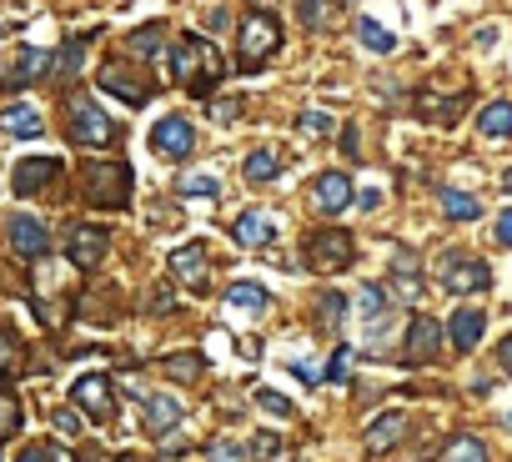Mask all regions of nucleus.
<instances>
[{
  "mask_svg": "<svg viewBox=\"0 0 512 462\" xmlns=\"http://www.w3.org/2000/svg\"><path fill=\"white\" fill-rule=\"evenodd\" d=\"M171 76L201 101V96H211V91L221 86L226 61H221V51H216L206 36H181L176 51H171Z\"/></svg>",
  "mask_w": 512,
  "mask_h": 462,
  "instance_id": "f257e3e1",
  "label": "nucleus"
},
{
  "mask_svg": "<svg viewBox=\"0 0 512 462\" xmlns=\"http://www.w3.org/2000/svg\"><path fill=\"white\" fill-rule=\"evenodd\" d=\"M282 51V21L272 11H246L241 26H236V66L241 71H262L272 56Z\"/></svg>",
  "mask_w": 512,
  "mask_h": 462,
  "instance_id": "f03ea898",
  "label": "nucleus"
},
{
  "mask_svg": "<svg viewBox=\"0 0 512 462\" xmlns=\"http://www.w3.org/2000/svg\"><path fill=\"white\" fill-rule=\"evenodd\" d=\"M357 262V237L347 226H317L312 237H307V267L312 272H327V277H337V272H347Z\"/></svg>",
  "mask_w": 512,
  "mask_h": 462,
  "instance_id": "7ed1b4c3",
  "label": "nucleus"
},
{
  "mask_svg": "<svg viewBox=\"0 0 512 462\" xmlns=\"http://www.w3.org/2000/svg\"><path fill=\"white\" fill-rule=\"evenodd\" d=\"M86 181V201L106 206V211H126L131 206V166L126 161H91L81 171Z\"/></svg>",
  "mask_w": 512,
  "mask_h": 462,
  "instance_id": "20e7f679",
  "label": "nucleus"
},
{
  "mask_svg": "<svg viewBox=\"0 0 512 462\" xmlns=\"http://www.w3.org/2000/svg\"><path fill=\"white\" fill-rule=\"evenodd\" d=\"M71 141L86 151H106V146H116V121L91 96H76L71 101Z\"/></svg>",
  "mask_w": 512,
  "mask_h": 462,
  "instance_id": "39448f33",
  "label": "nucleus"
},
{
  "mask_svg": "<svg viewBox=\"0 0 512 462\" xmlns=\"http://www.w3.org/2000/svg\"><path fill=\"white\" fill-rule=\"evenodd\" d=\"M71 402L91 417V422H111L116 417V392H111V377L106 372H86L71 382Z\"/></svg>",
  "mask_w": 512,
  "mask_h": 462,
  "instance_id": "423d86ee",
  "label": "nucleus"
},
{
  "mask_svg": "<svg viewBox=\"0 0 512 462\" xmlns=\"http://www.w3.org/2000/svg\"><path fill=\"white\" fill-rule=\"evenodd\" d=\"M437 282H442L452 297H472V292H487V287H492V267L477 262V257H447L442 272H437Z\"/></svg>",
  "mask_w": 512,
  "mask_h": 462,
  "instance_id": "0eeeda50",
  "label": "nucleus"
},
{
  "mask_svg": "<svg viewBox=\"0 0 512 462\" xmlns=\"http://www.w3.org/2000/svg\"><path fill=\"white\" fill-rule=\"evenodd\" d=\"M151 151L166 156V161H186V156L196 151V126H191L186 116H161V121L151 126Z\"/></svg>",
  "mask_w": 512,
  "mask_h": 462,
  "instance_id": "6e6552de",
  "label": "nucleus"
},
{
  "mask_svg": "<svg viewBox=\"0 0 512 462\" xmlns=\"http://www.w3.org/2000/svg\"><path fill=\"white\" fill-rule=\"evenodd\" d=\"M106 252H111V231L96 226V221H81V226L71 231V242H66V257H71L81 272H96V267L106 262Z\"/></svg>",
  "mask_w": 512,
  "mask_h": 462,
  "instance_id": "1a4fd4ad",
  "label": "nucleus"
},
{
  "mask_svg": "<svg viewBox=\"0 0 512 462\" xmlns=\"http://www.w3.org/2000/svg\"><path fill=\"white\" fill-rule=\"evenodd\" d=\"M96 86H101V91H111V96H121L126 106H146V101H151V81L131 76V66H126V61H111V66H101Z\"/></svg>",
  "mask_w": 512,
  "mask_h": 462,
  "instance_id": "9d476101",
  "label": "nucleus"
},
{
  "mask_svg": "<svg viewBox=\"0 0 512 462\" xmlns=\"http://www.w3.org/2000/svg\"><path fill=\"white\" fill-rule=\"evenodd\" d=\"M6 231H11L16 257H26V262H41V257L51 252V231H46V221H36V216H11Z\"/></svg>",
  "mask_w": 512,
  "mask_h": 462,
  "instance_id": "9b49d317",
  "label": "nucleus"
},
{
  "mask_svg": "<svg viewBox=\"0 0 512 462\" xmlns=\"http://www.w3.org/2000/svg\"><path fill=\"white\" fill-rule=\"evenodd\" d=\"M442 337H447V332H442L432 317L417 312V317L407 322V352H402V357H407L412 367H427V362H437V342H442Z\"/></svg>",
  "mask_w": 512,
  "mask_h": 462,
  "instance_id": "f8f14e48",
  "label": "nucleus"
},
{
  "mask_svg": "<svg viewBox=\"0 0 512 462\" xmlns=\"http://www.w3.org/2000/svg\"><path fill=\"white\" fill-rule=\"evenodd\" d=\"M277 237V216L272 211H241L231 221V242L236 247H267Z\"/></svg>",
  "mask_w": 512,
  "mask_h": 462,
  "instance_id": "ddd939ff",
  "label": "nucleus"
},
{
  "mask_svg": "<svg viewBox=\"0 0 512 462\" xmlns=\"http://www.w3.org/2000/svg\"><path fill=\"white\" fill-rule=\"evenodd\" d=\"M61 171H66V166H61L56 156H26V161H16V181H11V186H16V196H36V191H41L46 181H56Z\"/></svg>",
  "mask_w": 512,
  "mask_h": 462,
  "instance_id": "4468645a",
  "label": "nucleus"
},
{
  "mask_svg": "<svg viewBox=\"0 0 512 462\" xmlns=\"http://www.w3.org/2000/svg\"><path fill=\"white\" fill-rule=\"evenodd\" d=\"M347 201H352V181H347L342 171H322V176H317V186H312V206H317V211H327V216H337Z\"/></svg>",
  "mask_w": 512,
  "mask_h": 462,
  "instance_id": "2eb2a0df",
  "label": "nucleus"
},
{
  "mask_svg": "<svg viewBox=\"0 0 512 462\" xmlns=\"http://www.w3.org/2000/svg\"><path fill=\"white\" fill-rule=\"evenodd\" d=\"M402 432H407V417H402V412H382V417L362 432V447H367L372 457H382L387 447H397V442H402Z\"/></svg>",
  "mask_w": 512,
  "mask_h": 462,
  "instance_id": "dca6fc26",
  "label": "nucleus"
},
{
  "mask_svg": "<svg viewBox=\"0 0 512 462\" xmlns=\"http://www.w3.org/2000/svg\"><path fill=\"white\" fill-rule=\"evenodd\" d=\"M482 327H487V317H482L477 307H457V312H452V322H447V337H452V347H457V352H472V347H477V337H482Z\"/></svg>",
  "mask_w": 512,
  "mask_h": 462,
  "instance_id": "f3484780",
  "label": "nucleus"
},
{
  "mask_svg": "<svg viewBox=\"0 0 512 462\" xmlns=\"http://www.w3.org/2000/svg\"><path fill=\"white\" fill-rule=\"evenodd\" d=\"M176 422H181V402L166 397V392H151V397H146V432H151V437H166Z\"/></svg>",
  "mask_w": 512,
  "mask_h": 462,
  "instance_id": "a211bd4d",
  "label": "nucleus"
},
{
  "mask_svg": "<svg viewBox=\"0 0 512 462\" xmlns=\"http://www.w3.org/2000/svg\"><path fill=\"white\" fill-rule=\"evenodd\" d=\"M171 272H176L186 287H206V247H201V242H186V247L171 257Z\"/></svg>",
  "mask_w": 512,
  "mask_h": 462,
  "instance_id": "6ab92c4d",
  "label": "nucleus"
},
{
  "mask_svg": "<svg viewBox=\"0 0 512 462\" xmlns=\"http://www.w3.org/2000/svg\"><path fill=\"white\" fill-rule=\"evenodd\" d=\"M0 131H6V136H26V141H36V136L46 131V121H41V111H36V106H6V111H0Z\"/></svg>",
  "mask_w": 512,
  "mask_h": 462,
  "instance_id": "aec40b11",
  "label": "nucleus"
},
{
  "mask_svg": "<svg viewBox=\"0 0 512 462\" xmlns=\"http://www.w3.org/2000/svg\"><path fill=\"white\" fill-rule=\"evenodd\" d=\"M41 76H51V56H46V51H21L16 66L0 76V81H6V86H31V81H41Z\"/></svg>",
  "mask_w": 512,
  "mask_h": 462,
  "instance_id": "412c9836",
  "label": "nucleus"
},
{
  "mask_svg": "<svg viewBox=\"0 0 512 462\" xmlns=\"http://www.w3.org/2000/svg\"><path fill=\"white\" fill-rule=\"evenodd\" d=\"M277 171H282V156H277L272 146H256V151L246 156V166H241V176H246L251 186H272Z\"/></svg>",
  "mask_w": 512,
  "mask_h": 462,
  "instance_id": "4be33fe9",
  "label": "nucleus"
},
{
  "mask_svg": "<svg viewBox=\"0 0 512 462\" xmlns=\"http://www.w3.org/2000/svg\"><path fill=\"white\" fill-rule=\"evenodd\" d=\"M437 201H442L447 221H477L482 216V201L467 196V191H457V186H437Z\"/></svg>",
  "mask_w": 512,
  "mask_h": 462,
  "instance_id": "5701e85b",
  "label": "nucleus"
},
{
  "mask_svg": "<svg viewBox=\"0 0 512 462\" xmlns=\"http://www.w3.org/2000/svg\"><path fill=\"white\" fill-rule=\"evenodd\" d=\"M477 131L492 136V141L512 136V101H487V106L477 111Z\"/></svg>",
  "mask_w": 512,
  "mask_h": 462,
  "instance_id": "b1692460",
  "label": "nucleus"
},
{
  "mask_svg": "<svg viewBox=\"0 0 512 462\" xmlns=\"http://www.w3.org/2000/svg\"><path fill=\"white\" fill-rule=\"evenodd\" d=\"M392 287H397L402 302H417V297H422V277H417V262H412L407 252L392 257Z\"/></svg>",
  "mask_w": 512,
  "mask_h": 462,
  "instance_id": "393cba45",
  "label": "nucleus"
},
{
  "mask_svg": "<svg viewBox=\"0 0 512 462\" xmlns=\"http://www.w3.org/2000/svg\"><path fill=\"white\" fill-rule=\"evenodd\" d=\"M357 41H362L367 51H377V56L397 51V36H392L382 21H372V16H357Z\"/></svg>",
  "mask_w": 512,
  "mask_h": 462,
  "instance_id": "a878e982",
  "label": "nucleus"
},
{
  "mask_svg": "<svg viewBox=\"0 0 512 462\" xmlns=\"http://www.w3.org/2000/svg\"><path fill=\"white\" fill-rule=\"evenodd\" d=\"M226 302H231V307H241V312H251V317H256V312H267V302H272V292H267V287H262V282H236V287H231V297H226Z\"/></svg>",
  "mask_w": 512,
  "mask_h": 462,
  "instance_id": "bb28decb",
  "label": "nucleus"
},
{
  "mask_svg": "<svg viewBox=\"0 0 512 462\" xmlns=\"http://www.w3.org/2000/svg\"><path fill=\"white\" fill-rule=\"evenodd\" d=\"M161 372L171 382H196L206 372V362H201V352H176V357H161Z\"/></svg>",
  "mask_w": 512,
  "mask_h": 462,
  "instance_id": "cd10ccee",
  "label": "nucleus"
},
{
  "mask_svg": "<svg viewBox=\"0 0 512 462\" xmlns=\"http://www.w3.org/2000/svg\"><path fill=\"white\" fill-rule=\"evenodd\" d=\"M352 302H357V312H362L367 322H382V317H387V292H382L377 282H362Z\"/></svg>",
  "mask_w": 512,
  "mask_h": 462,
  "instance_id": "c85d7f7f",
  "label": "nucleus"
},
{
  "mask_svg": "<svg viewBox=\"0 0 512 462\" xmlns=\"http://www.w3.org/2000/svg\"><path fill=\"white\" fill-rule=\"evenodd\" d=\"M442 462H487V442H477V437H452L447 447H442Z\"/></svg>",
  "mask_w": 512,
  "mask_h": 462,
  "instance_id": "c756f323",
  "label": "nucleus"
},
{
  "mask_svg": "<svg viewBox=\"0 0 512 462\" xmlns=\"http://www.w3.org/2000/svg\"><path fill=\"white\" fill-rule=\"evenodd\" d=\"M251 457H256V462H282V457H287V442H282L277 432H256V437H251Z\"/></svg>",
  "mask_w": 512,
  "mask_h": 462,
  "instance_id": "7c9ffc66",
  "label": "nucleus"
},
{
  "mask_svg": "<svg viewBox=\"0 0 512 462\" xmlns=\"http://www.w3.org/2000/svg\"><path fill=\"white\" fill-rule=\"evenodd\" d=\"M297 131L322 141V136H332V131H337V121H332L327 111H317V106H312V111H302V116H297Z\"/></svg>",
  "mask_w": 512,
  "mask_h": 462,
  "instance_id": "2f4dec72",
  "label": "nucleus"
},
{
  "mask_svg": "<svg viewBox=\"0 0 512 462\" xmlns=\"http://www.w3.org/2000/svg\"><path fill=\"white\" fill-rule=\"evenodd\" d=\"M317 317H322V327H337L347 317V297L342 292H322L317 297Z\"/></svg>",
  "mask_w": 512,
  "mask_h": 462,
  "instance_id": "473e14b6",
  "label": "nucleus"
},
{
  "mask_svg": "<svg viewBox=\"0 0 512 462\" xmlns=\"http://www.w3.org/2000/svg\"><path fill=\"white\" fill-rule=\"evenodd\" d=\"M206 457H211V462H246V457H251V447H241L236 437H216V442L206 447Z\"/></svg>",
  "mask_w": 512,
  "mask_h": 462,
  "instance_id": "72a5a7b5",
  "label": "nucleus"
},
{
  "mask_svg": "<svg viewBox=\"0 0 512 462\" xmlns=\"http://www.w3.org/2000/svg\"><path fill=\"white\" fill-rule=\"evenodd\" d=\"M21 432V402L11 392H0V442Z\"/></svg>",
  "mask_w": 512,
  "mask_h": 462,
  "instance_id": "f704fd0d",
  "label": "nucleus"
},
{
  "mask_svg": "<svg viewBox=\"0 0 512 462\" xmlns=\"http://www.w3.org/2000/svg\"><path fill=\"white\" fill-rule=\"evenodd\" d=\"M297 16H302V26H327L332 21V0H297Z\"/></svg>",
  "mask_w": 512,
  "mask_h": 462,
  "instance_id": "c9c22d12",
  "label": "nucleus"
},
{
  "mask_svg": "<svg viewBox=\"0 0 512 462\" xmlns=\"http://www.w3.org/2000/svg\"><path fill=\"white\" fill-rule=\"evenodd\" d=\"M161 41H166V31H161V26H146V31H136L126 46H131L136 56H156V51H161Z\"/></svg>",
  "mask_w": 512,
  "mask_h": 462,
  "instance_id": "e433bc0d",
  "label": "nucleus"
},
{
  "mask_svg": "<svg viewBox=\"0 0 512 462\" xmlns=\"http://www.w3.org/2000/svg\"><path fill=\"white\" fill-rule=\"evenodd\" d=\"M176 191L181 196H216V176H181Z\"/></svg>",
  "mask_w": 512,
  "mask_h": 462,
  "instance_id": "4c0bfd02",
  "label": "nucleus"
},
{
  "mask_svg": "<svg viewBox=\"0 0 512 462\" xmlns=\"http://www.w3.org/2000/svg\"><path fill=\"white\" fill-rule=\"evenodd\" d=\"M256 402H262V407H267L272 417H292V412H297V407H292V402H287L282 392H272V387H262V392H256Z\"/></svg>",
  "mask_w": 512,
  "mask_h": 462,
  "instance_id": "58836bf2",
  "label": "nucleus"
},
{
  "mask_svg": "<svg viewBox=\"0 0 512 462\" xmlns=\"http://www.w3.org/2000/svg\"><path fill=\"white\" fill-rule=\"evenodd\" d=\"M347 372H352V347L342 342L337 357H332V367H327V382H347Z\"/></svg>",
  "mask_w": 512,
  "mask_h": 462,
  "instance_id": "ea45409f",
  "label": "nucleus"
},
{
  "mask_svg": "<svg viewBox=\"0 0 512 462\" xmlns=\"http://www.w3.org/2000/svg\"><path fill=\"white\" fill-rule=\"evenodd\" d=\"M16 367V337L6 332V322H0V377H6Z\"/></svg>",
  "mask_w": 512,
  "mask_h": 462,
  "instance_id": "a19ab883",
  "label": "nucleus"
},
{
  "mask_svg": "<svg viewBox=\"0 0 512 462\" xmlns=\"http://www.w3.org/2000/svg\"><path fill=\"white\" fill-rule=\"evenodd\" d=\"M211 116L226 126V121H236V116H241V101H231V96H216V101H211Z\"/></svg>",
  "mask_w": 512,
  "mask_h": 462,
  "instance_id": "79ce46f5",
  "label": "nucleus"
},
{
  "mask_svg": "<svg viewBox=\"0 0 512 462\" xmlns=\"http://www.w3.org/2000/svg\"><path fill=\"white\" fill-rule=\"evenodd\" d=\"M337 146H342L347 161H357V156H362V136H357V126H342V141H337Z\"/></svg>",
  "mask_w": 512,
  "mask_h": 462,
  "instance_id": "37998d69",
  "label": "nucleus"
},
{
  "mask_svg": "<svg viewBox=\"0 0 512 462\" xmlns=\"http://www.w3.org/2000/svg\"><path fill=\"white\" fill-rule=\"evenodd\" d=\"M492 237H497L502 247H512V206H507V211L497 216V226H492Z\"/></svg>",
  "mask_w": 512,
  "mask_h": 462,
  "instance_id": "c03bdc74",
  "label": "nucleus"
},
{
  "mask_svg": "<svg viewBox=\"0 0 512 462\" xmlns=\"http://www.w3.org/2000/svg\"><path fill=\"white\" fill-rule=\"evenodd\" d=\"M81 56H86V41H71V46H66V61H61V71H81Z\"/></svg>",
  "mask_w": 512,
  "mask_h": 462,
  "instance_id": "a18cd8bd",
  "label": "nucleus"
},
{
  "mask_svg": "<svg viewBox=\"0 0 512 462\" xmlns=\"http://www.w3.org/2000/svg\"><path fill=\"white\" fill-rule=\"evenodd\" d=\"M56 427H61L66 437H76V432H81V422H76V412H56Z\"/></svg>",
  "mask_w": 512,
  "mask_h": 462,
  "instance_id": "49530a36",
  "label": "nucleus"
},
{
  "mask_svg": "<svg viewBox=\"0 0 512 462\" xmlns=\"http://www.w3.org/2000/svg\"><path fill=\"white\" fill-rule=\"evenodd\" d=\"M497 362H502V372L512 377V337H502V342H497Z\"/></svg>",
  "mask_w": 512,
  "mask_h": 462,
  "instance_id": "de8ad7c7",
  "label": "nucleus"
},
{
  "mask_svg": "<svg viewBox=\"0 0 512 462\" xmlns=\"http://www.w3.org/2000/svg\"><path fill=\"white\" fill-rule=\"evenodd\" d=\"M292 372H297V377H307V387H317V382H322V372H317V367H307V362H292Z\"/></svg>",
  "mask_w": 512,
  "mask_h": 462,
  "instance_id": "09e8293b",
  "label": "nucleus"
},
{
  "mask_svg": "<svg viewBox=\"0 0 512 462\" xmlns=\"http://www.w3.org/2000/svg\"><path fill=\"white\" fill-rule=\"evenodd\" d=\"M151 312H171V292H166V287L151 292Z\"/></svg>",
  "mask_w": 512,
  "mask_h": 462,
  "instance_id": "8fccbe9b",
  "label": "nucleus"
},
{
  "mask_svg": "<svg viewBox=\"0 0 512 462\" xmlns=\"http://www.w3.org/2000/svg\"><path fill=\"white\" fill-rule=\"evenodd\" d=\"M86 462H111V457H106L101 447H86Z\"/></svg>",
  "mask_w": 512,
  "mask_h": 462,
  "instance_id": "3c124183",
  "label": "nucleus"
},
{
  "mask_svg": "<svg viewBox=\"0 0 512 462\" xmlns=\"http://www.w3.org/2000/svg\"><path fill=\"white\" fill-rule=\"evenodd\" d=\"M21 462H51V457H46V452H41V447H31V452H26V457H21Z\"/></svg>",
  "mask_w": 512,
  "mask_h": 462,
  "instance_id": "603ef678",
  "label": "nucleus"
},
{
  "mask_svg": "<svg viewBox=\"0 0 512 462\" xmlns=\"http://www.w3.org/2000/svg\"><path fill=\"white\" fill-rule=\"evenodd\" d=\"M251 6H256V11H267V6H277V0H251Z\"/></svg>",
  "mask_w": 512,
  "mask_h": 462,
  "instance_id": "864d4df0",
  "label": "nucleus"
},
{
  "mask_svg": "<svg viewBox=\"0 0 512 462\" xmlns=\"http://www.w3.org/2000/svg\"><path fill=\"white\" fill-rule=\"evenodd\" d=\"M502 186H507V191H512V171H507V181H502Z\"/></svg>",
  "mask_w": 512,
  "mask_h": 462,
  "instance_id": "5fc2aeb1",
  "label": "nucleus"
},
{
  "mask_svg": "<svg viewBox=\"0 0 512 462\" xmlns=\"http://www.w3.org/2000/svg\"><path fill=\"white\" fill-rule=\"evenodd\" d=\"M116 462H136V457H116Z\"/></svg>",
  "mask_w": 512,
  "mask_h": 462,
  "instance_id": "6e6d98bb",
  "label": "nucleus"
}]
</instances>
